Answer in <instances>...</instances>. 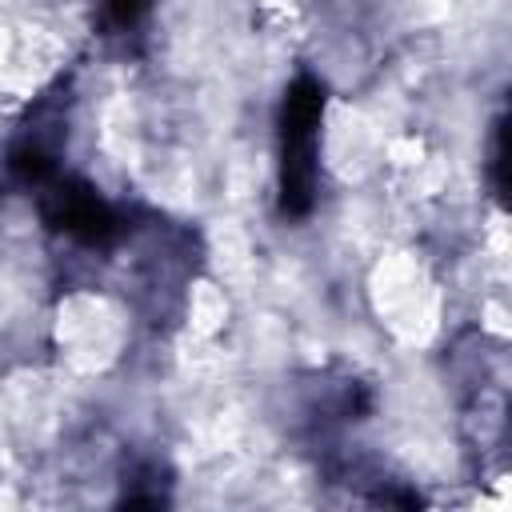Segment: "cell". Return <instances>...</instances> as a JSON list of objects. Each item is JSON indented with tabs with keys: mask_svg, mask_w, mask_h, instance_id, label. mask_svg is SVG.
<instances>
[{
	"mask_svg": "<svg viewBox=\"0 0 512 512\" xmlns=\"http://www.w3.org/2000/svg\"><path fill=\"white\" fill-rule=\"evenodd\" d=\"M40 212L52 228H60L64 236L80 240V244H108L120 232V216L116 208L88 184L76 176H60L52 172L40 188Z\"/></svg>",
	"mask_w": 512,
	"mask_h": 512,
	"instance_id": "obj_2",
	"label": "cell"
},
{
	"mask_svg": "<svg viewBox=\"0 0 512 512\" xmlns=\"http://www.w3.org/2000/svg\"><path fill=\"white\" fill-rule=\"evenodd\" d=\"M320 120L324 84L300 72L280 100V212L308 216L320 184Z\"/></svg>",
	"mask_w": 512,
	"mask_h": 512,
	"instance_id": "obj_1",
	"label": "cell"
},
{
	"mask_svg": "<svg viewBox=\"0 0 512 512\" xmlns=\"http://www.w3.org/2000/svg\"><path fill=\"white\" fill-rule=\"evenodd\" d=\"M152 12V0H100V20L112 36L136 32Z\"/></svg>",
	"mask_w": 512,
	"mask_h": 512,
	"instance_id": "obj_3",
	"label": "cell"
},
{
	"mask_svg": "<svg viewBox=\"0 0 512 512\" xmlns=\"http://www.w3.org/2000/svg\"><path fill=\"white\" fill-rule=\"evenodd\" d=\"M492 168H496V196H504V120L496 124V148H492Z\"/></svg>",
	"mask_w": 512,
	"mask_h": 512,
	"instance_id": "obj_4",
	"label": "cell"
}]
</instances>
